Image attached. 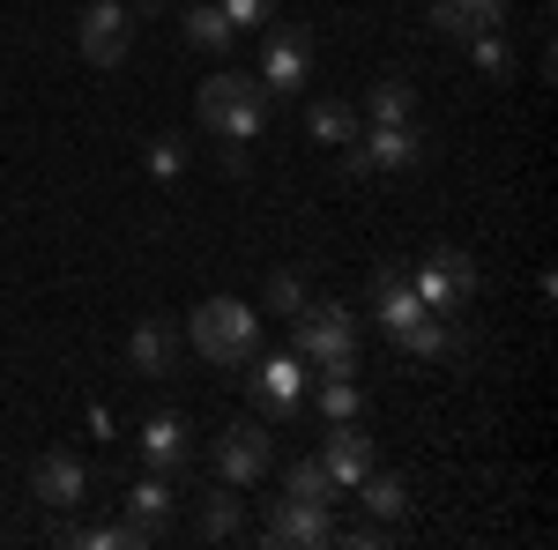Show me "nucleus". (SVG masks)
Returning a JSON list of instances; mask_svg holds the SVG:
<instances>
[{
  "label": "nucleus",
  "instance_id": "nucleus-1",
  "mask_svg": "<svg viewBox=\"0 0 558 550\" xmlns=\"http://www.w3.org/2000/svg\"><path fill=\"white\" fill-rule=\"evenodd\" d=\"M186 342L209 357V365H254L260 350V313L246 297H202L186 313Z\"/></svg>",
  "mask_w": 558,
  "mask_h": 550
},
{
  "label": "nucleus",
  "instance_id": "nucleus-2",
  "mask_svg": "<svg viewBox=\"0 0 558 550\" xmlns=\"http://www.w3.org/2000/svg\"><path fill=\"white\" fill-rule=\"evenodd\" d=\"M194 112H202V127L223 134V142H254V134L268 127V83H260V75L216 68L209 83L194 89Z\"/></svg>",
  "mask_w": 558,
  "mask_h": 550
},
{
  "label": "nucleus",
  "instance_id": "nucleus-3",
  "mask_svg": "<svg viewBox=\"0 0 558 550\" xmlns=\"http://www.w3.org/2000/svg\"><path fill=\"white\" fill-rule=\"evenodd\" d=\"M291 328H299L305 365H320V372H357V320H350L343 305H313V297H305L299 313H291Z\"/></svg>",
  "mask_w": 558,
  "mask_h": 550
},
{
  "label": "nucleus",
  "instance_id": "nucleus-4",
  "mask_svg": "<svg viewBox=\"0 0 558 550\" xmlns=\"http://www.w3.org/2000/svg\"><path fill=\"white\" fill-rule=\"evenodd\" d=\"M410 291L425 297L432 313H454V305L476 297V260L462 254V246H432V254L417 260V283H410Z\"/></svg>",
  "mask_w": 558,
  "mask_h": 550
},
{
  "label": "nucleus",
  "instance_id": "nucleus-5",
  "mask_svg": "<svg viewBox=\"0 0 558 550\" xmlns=\"http://www.w3.org/2000/svg\"><path fill=\"white\" fill-rule=\"evenodd\" d=\"M268 462H276V439H268V424H223V431H216V476H223V484H239V491H246V484H260V476H268Z\"/></svg>",
  "mask_w": 558,
  "mask_h": 550
},
{
  "label": "nucleus",
  "instance_id": "nucleus-6",
  "mask_svg": "<svg viewBox=\"0 0 558 550\" xmlns=\"http://www.w3.org/2000/svg\"><path fill=\"white\" fill-rule=\"evenodd\" d=\"M268 550H328L336 543V521L328 506H305V499H276L268 506V528H260Z\"/></svg>",
  "mask_w": 558,
  "mask_h": 550
},
{
  "label": "nucleus",
  "instance_id": "nucleus-7",
  "mask_svg": "<svg viewBox=\"0 0 558 550\" xmlns=\"http://www.w3.org/2000/svg\"><path fill=\"white\" fill-rule=\"evenodd\" d=\"M31 499H38V506H52V513H75L89 499L83 454H68V447H60V454H38V462H31Z\"/></svg>",
  "mask_w": 558,
  "mask_h": 550
},
{
  "label": "nucleus",
  "instance_id": "nucleus-8",
  "mask_svg": "<svg viewBox=\"0 0 558 550\" xmlns=\"http://www.w3.org/2000/svg\"><path fill=\"white\" fill-rule=\"evenodd\" d=\"M128 38H134V23H128V8H120V0H89V8H83L75 45H83L89 68H120V60H128Z\"/></svg>",
  "mask_w": 558,
  "mask_h": 550
},
{
  "label": "nucleus",
  "instance_id": "nucleus-9",
  "mask_svg": "<svg viewBox=\"0 0 558 550\" xmlns=\"http://www.w3.org/2000/svg\"><path fill=\"white\" fill-rule=\"evenodd\" d=\"M260 83L268 89H305L313 83V38L291 30V23H276L268 45H260Z\"/></svg>",
  "mask_w": 558,
  "mask_h": 550
},
{
  "label": "nucleus",
  "instance_id": "nucleus-10",
  "mask_svg": "<svg viewBox=\"0 0 558 550\" xmlns=\"http://www.w3.org/2000/svg\"><path fill=\"white\" fill-rule=\"evenodd\" d=\"M254 402H260V417H291L305 402V357H268L254 372Z\"/></svg>",
  "mask_w": 558,
  "mask_h": 550
},
{
  "label": "nucleus",
  "instance_id": "nucleus-11",
  "mask_svg": "<svg viewBox=\"0 0 558 550\" xmlns=\"http://www.w3.org/2000/svg\"><path fill=\"white\" fill-rule=\"evenodd\" d=\"M172 357H179V320H165V313H157V320H142V328L128 335V365L142 372V380H165V372H172Z\"/></svg>",
  "mask_w": 558,
  "mask_h": 550
},
{
  "label": "nucleus",
  "instance_id": "nucleus-12",
  "mask_svg": "<svg viewBox=\"0 0 558 550\" xmlns=\"http://www.w3.org/2000/svg\"><path fill=\"white\" fill-rule=\"evenodd\" d=\"M373 462H380L373 439H365L357 424H336V439H328V454H320V468L336 476V491H357V484L373 476Z\"/></svg>",
  "mask_w": 558,
  "mask_h": 550
},
{
  "label": "nucleus",
  "instance_id": "nucleus-13",
  "mask_svg": "<svg viewBox=\"0 0 558 550\" xmlns=\"http://www.w3.org/2000/svg\"><path fill=\"white\" fill-rule=\"evenodd\" d=\"M357 149H365V164H373V171H410L417 157H425V134L410 127V120H402V127H365V134H357Z\"/></svg>",
  "mask_w": 558,
  "mask_h": 550
},
{
  "label": "nucleus",
  "instance_id": "nucleus-14",
  "mask_svg": "<svg viewBox=\"0 0 558 550\" xmlns=\"http://www.w3.org/2000/svg\"><path fill=\"white\" fill-rule=\"evenodd\" d=\"M432 23L447 38H484V30L507 23V0H432Z\"/></svg>",
  "mask_w": 558,
  "mask_h": 550
},
{
  "label": "nucleus",
  "instance_id": "nucleus-15",
  "mask_svg": "<svg viewBox=\"0 0 558 550\" xmlns=\"http://www.w3.org/2000/svg\"><path fill=\"white\" fill-rule=\"evenodd\" d=\"M142 462L157 468V476L186 468V462H194V439H186V424H179V417H149V424H142Z\"/></svg>",
  "mask_w": 558,
  "mask_h": 550
},
{
  "label": "nucleus",
  "instance_id": "nucleus-16",
  "mask_svg": "<svg viewBox=\"0 0 558 550\" xmlns=\"http://www.w3.org/2000/svg\"><path fill=\"white\" fill-rule=\"evenodd\" d=\"M387 342L410 350V357H447V350H454V313H432V305H425L402 335H387Z\"/></svg>",
  "mask_w": 558,
  "mask_h": 550
},
{
  "label": "nucleus",
  "instance_id": "nucleus-17",
  "mask_svg": "<svg viewBox=\"0 0 558 550\" xmlns=\"http://www.w3.org/2000/svg\"><path fill=\"white\" fill-rule=\"evenodd\" d=\"M305 127H313V142H328V149H350V142L365 134V120L350 112L343 97H313V112H305Z\"/></svg>",
  "mask_w": 558,
  "mask_h": 550
},
{
  "label": "nucleus",
  "instance_id": "nucleus-18",
  "mask_svg": "<svg viewBox=\"0 0 558 550\" xmlns=\"http://www.w3.org/2000/svg\"><path fill=\"white\" fill-rule=\"evenodd\" d=\"M410 112H417V89L402 83V75H380V83L365 89V120L373 127H402Z\"/></svg>",
  "mask_w": 558,
  "mask_h": 550
},
{
  "label": "nucleus",
  "instance_id": "nucleus-19",
  "mask_svg": "<svg viewBox=\"0 0 558 550\" xmlns=\"http://www.w3.org/2000/svg\"><path fill=\"white\" fill-rule=\"evenodd\" d=\"M283 499H305V506H336L343 491H336V476L320 462H291L283 468Z\"/></svg>",
  "mask_w": 558,
  "mask_h": 550
},
{
  "label": "nucleus",
  "instance_id": "nucleus-20",
  "mask_svg": "<svg viewBox=\"0 0 558 550\" xmlns=\"http://www.w3.org/2000/svg\"><path fill=\"white\" fill-rule=\"evenodd\" d=\"M365 394H357V372H320V417L328 424H357Z\"/></svg>",
  "mask_w": 558,
  "mask_h": 550
},
{
  "label": "nucleus",
  "instance_id": "nucleus-21",
  "mask_svg": "<svg viewBox=\"0 0 558 550\" xmlns=\"http://www.w3.org/2000/svg\"><path fill=\"white\" fill-rule=\"evenodd\" d=\"M165 513H172V484L149 468V476L128 491V521H142V528H165Z\"/></svg>",
  "mask_w": 558,
  "mask_h": 550
},
{
  "label": "nucleus",
  "instance_id": "nucleus-22",
  "mask_svg": "<svg viewBox=\"0 0 558 550\" xmlns=\"http://www.w3.org/2000/svg\"><path fill=\"white\" fill-rule=\"evenodd\" d=\"M239 528H246V499H239V484H231V491H216L209 506H202V536H209V543H231Z\"/></svg>",
  "mask_w": 558,
  "mask_h": 550
},
{
  "label": "nucleus",
  "instance_id": "nucleus-23",
  "mask_svg": "<svg viewBox=\"0 0 558 550\" xmlns=\"http://www.w3.org/2000/svg\"><path fill=\"white\" fill-rule=\"evenodd\" d=\"M231 38H239V30L223 23V8H209V0L186 8V45H202V52H231Z\"/></svg>",
  "mask_w": 558,
  "mask_h": 550
},
{
  "label": "nucleus",
  "instance_id": "nucleus-24",
  "mask_svg": "<svg viewBox=\"0 0 558 550\" xmlns=\"http://www.w3.org/2000/svg\"><path fill=\"white\" fill-rule=\"evenodd\" d=\"M357 491H365V513H373V521H402V484H395V476H380V468H373Z\"/></svg>",
  "mask_w": 558,
  "mask_h": 550
},
{
  "label": "nucleus",
  "instance_id": "nucleus-25",
  "mask_svg": "<svg viewBox=\"0 0 558 550\" xmlns=\"http://www.w3.org/2000/svg\"><path fill=\"white\" fill-rule=\"evenodd\" d=\"M260 305H268L276 320H291V313L305 305V283L291 276V268H276V276H268V291H260Z\"/></svg>",
  "mask_w": 558,
  "mask_h": 550
},
{
  "label": "nucleus",
  "instance_id": "nucleus-26",
  "mask_svg": "<svg viewBox=\"0 0 558 550\" xmlns=\"http://www.w3.org/2000/svg\"><path fill=\"white\" fill-rule=\"evenodd\" d=\"M470 45H476V68H484L492 83H507V75H514V45L499 38V30H484V38H470Z\"/></svg>",
  "mask_w": 558,
  "mask_h": 550
},
{
  "label": "nucleus",
  "instance_id": "nucleus-27",
  "mask_svg": "<svg viewBox=\"0 0 558 550\" xmlns=\"http://www.w3.org/2000/svg\"><path fill=\"white\" fill-rule=\"evenodd\" d=\"M142 164H149V179H179V171H186V142H179V134H157Z\"/></svg>",
  "mask_w": 558,
  "mask_h": 550
},
{
  "label": "nucleus",
  "instance_id": "nucleus-28",
  "mask_svg": "<svg viewBox=\"0 0 558 550\" xmlns=\"http://www.w3.org/2000/svg\"><path fill=\"white\" fill-rule=\"evenodd\" d=\"M223 23H231V30H254V23H276V0H223Z\"/></svg>",
  "mask_w": 558,
  "mask_h": 550
},
{
  "label": "nucleus",
  "instance_id": "nucleus-29",
  "mask_svg": "<svg viewBox=\"0 0 558 550\" xmlns=\"http://www.w3.org/2000/svg\"><path fill=\"white\" fill-rule=\"evenodd\" d=\"M336 543H350V550H380V543H387V521H357V528H336Z\"/></svg>",
  "mask_w": 558,
  "mask_h": 550
}]
</instances>
